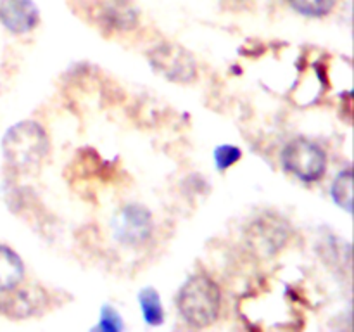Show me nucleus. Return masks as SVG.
I'll list each match as a JSON object with an SVG mask.
<instances>
[{
    "label": "nucleus",
    "instance_id": "1",
    "mask_svg": "<svg viewBox=\"0 0 354 332\" xmlns=\"http://www.w3.org/2000/svg\"><path fill=\"white\" fill-rule=\"evenodd\" d=\"M50 152L47 130L35 120L14 123L2 137V154L14 173H33Z\"/></svg>",
    "mask_w": 354,
    "mask_h": 332
},
{
    "label": "nucleus",
    "instance_id": "2",
    "mask_svg": "<svg viewBox=\"0 0 354 332\" xmlns=\"http://www.w3.org/2000/svg\"><path fill=\"white\" fill-rule=\"evenodd\" d=\"M221 289L206 273L190 275L176 294V308L183 320L196 329L209 327L220 318Z\"/></svg>",
    "mask_w": 354,
    "mask_h": 332
},
{
    "label": "nucleus",
    "instance_id": "3",
    "mask_svg": "<svg viewBox=\"0 0 354 332\" xmlns=\"http://www.w3.org/2000/svg\"><path fill=\"white\" fill-rule=\"evenodd\" d=\"M327 152L317 142L306 137L292 138L282 151V165L286 172L303 182H318L327 172Z\"/></svg>",
    "mask_w": 354,
    "mask_h": 332
},
{
    "label": "nucleus",
    "instance_id": "4",
    "mask_svg": "<svg viewBox=\"0 0 354 332\" xmlns=\"http://www.w3.org/2000/svg\"><path fill=\"white\" fill-rule=\"evenodd\" d=\"M147 59L151 68L171 83L187 85L197 78L196 57L176 42H161L149 50Z\"/></svg>",
    "mask_w": 354,
    "mask_h": 332
},
{
    "label": "nucleus",
    "instance_id": "5",
    "mask_svg": "<svg viewBox=\"0 0 354 332\" xmlns=\"http://www.w3.org/2000/svg\"><path fill=\"white\" fill-rule=\"evenodd\" d=\"M154 232L152 213L142 204H124L113 218V234L118 242L128 248H140Z\"/></svg>",
    "mask_w": 354,
    "mask_h": 332
},
{
    "label": "nucleus",
    "instance_id": "6",
    "mask_svg": "<svg viewBox=\"0 0 354 332\" xmlns=\"http://www.w3.org/2000/svg\"><path fill=\"white\" fill-rule=\"evenodd\" d=\"M289 225L286 220L266 214L252 221L245 232L248 244L256 255L273 256L283 249L289 241Z\"/></svg>",
    "mask_w": 354,
    "mask_h": 332
},
{
    "label": "nucleus",
    "instance_id": "7",
    "mask_svg": "<svg viewBox=\"0 0 354 332\" xmlns=\"http://www.w3.org/2000/svg\"><path fill=\"white\" fill-rule=\"evenodd\" d=\"M47 293L40 287H14L0 293V315L12 320L37 317L47 308Z\"/></svg>",
    "mask_w": 354,
    "mask_h": 332
},
{
    "label": "nucleus",
    "instance_id": "8",
    "mask_svg": "<svg viewBox=\"0 0 354 332\" xmlns=\"http://www.w3.org/2000/svg\"><path fill=\"white\" fill-rule=\"evenodd\" d=\"M40 23L35 0H0V26L12 35L31 33Z\"/></svg>",
    "mask_w": 354,
    "mask_h": 332
},
{
    "label": "nucleus",
    "instance_id": "9",
    "mask_svg": "<svg viewBox=\"0 0 354 332\" xmlns=\"http://www.w3.org/2000/svg\"><path fill=\"white\" fill-rule=\"evenodd\" d=\"M95 19L104 30L130 31L138 24V10L133 0H102Z\"/></svg>",
    "mask_w": 354,
    "mask_h": 332
},
{
    "label": "nucleus",
    "instance_id": "10",
    "mask_svg": "<svg viewBox=\"0 0 354 332\" xmlns=\"http://www.w3.org/2000/svg\"><path fill=\"white\" fill-rule=\"evenodd\" d=\"M24 279V261L10 246L0 244V293L21 286Z\"/></svg>",
    "mask_w": 354,
    "mask_h": 332
},
{
    "label": "nucleus",
    "instance_id": "11",
    "mask_svg": "<svg viewBox=\"0 0 354 332\" xmlns=\"http://www.w3.org/2000/svg\"><path fill=\"white\" fill-rule=\"evenodd\" d=\"M138 304H140L145 324L158 327L165 322V308H162L161 296L154 287H145L138 293Z\"/></svg>",
    "mask_w": 354,
    "mask_h": 332
},
{
    "label": "nucleus",
    "instance_id": "12",
    "mask_svg": "<svg viewBox=\"0 0 354 332\" xmlns=\"http://www.w3.org/2000/svg\"><path fill=\"white\" fill-rule=\"evenodd\" d=\"M332 199L337 204L339 208H342L344 211L351 213L353 211V169L344 168L337 173L334 183H332Z\"/></svg>",
    "mask_w": 354,
    "mask_h": 332
},
{
    "label": "nucleus",
    "instance_id": "13",
    "mask_svg": "<svg viewBox=\"0 0 354 332\" xmlns=\"http://www.w3.org/2000/svg\"><path fill=\"white\" fill-rule=\"evenodd\" d=\"M339 0H287L290 9L303 17L322 19L337 7Z\"/></svg>",
    "mask_w": 354,
    "mask_h": 332
},
{
    "label": "nucleus",
    "instance_id": "14",
    "mask_svg": "<svg viewBox=\"0 0 354 332\" xmlns=\"http://www.w3.org/2000/svg\"><path fill=\"white\" fill-rule=\"evenodd\" d=\"M214 165L220 172H225V169L232 168L234 165H237L242 159V151L237 147V145L232 144H221L214 149Z\"/></svg>",
    "mask_w": 354,
    "mask_h": 332
},
{
    "label": "nucleus",
    "instance_id": "15",
    "mask_svg": "<svg viewBox=\"0 0 354 332\" xmlns=\"http://www.w3.org/2000/svg\"><path fill=\"white\" fill-rule=\"evenodd\" d=\"M97 331H106V332H120L124 329L123 318H121L120 311L111 304H104L100 308V317L99 324L95 325Z\"/></svg>",
    "mask_w": 354,
    "mask_h": 332
}]
</instances>
